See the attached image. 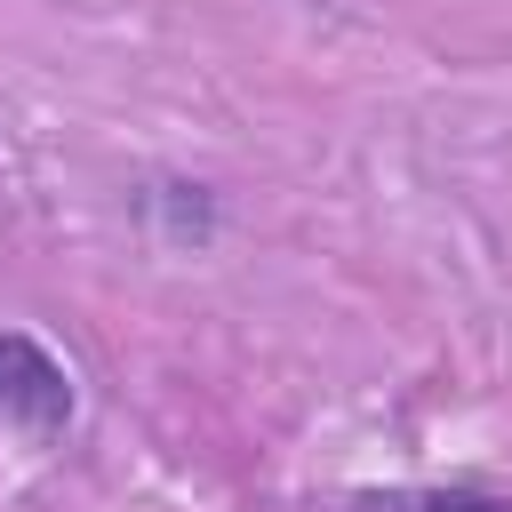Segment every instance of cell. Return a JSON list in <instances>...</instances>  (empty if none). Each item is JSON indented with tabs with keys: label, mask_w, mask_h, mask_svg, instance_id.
Wrapping results in <instances>:
<instances>
[{
	"label": "cell",
	"mask_w": 512,
	"mask_h": 512,
	"mask_svg": "<svg viewBox=\"0 0 512 512\" xmlns=\"http://www.w3.org/2000/svg\"><path fill=\"white\" fill-rule=\"evenodd\" d=\"M136 216H144L168 248H208V240L224 232V200H216V184H200V176H152V184L136 192Z\"/></svg>",
	"instance_id": "cell-2"
},
{
	"label": "cell",
	"mask_w": 512,
	"mask_h": 512,
	"mask_svg": "<svg viewBox=\"0 0 512 512\" xmlns=\"http://www.w3.org/2000/svg\"><path fill=\"white\" fill-rule=\"evenodd\" d=\"M72 416H80V384H72V368H64L32 328H0V432L64 440Z\"/></svg>",
	"instance_id": "cell-1"
},
{
	"label": "cell",
	"mask_w": 512,
	"mask_h": 512,
	"mask_svg": "<svg viewBox=\"0 0 512 512\" xmlns=\"http://www.w3.org/2000/svg\"><path fill=\"white\" fill-rule=\"evenodd\" d=\"M344 512H512V496L472 488V480H448V488H352Z\"/></svg>",
	"instance_id": "cell-3"
}]
</instances>
